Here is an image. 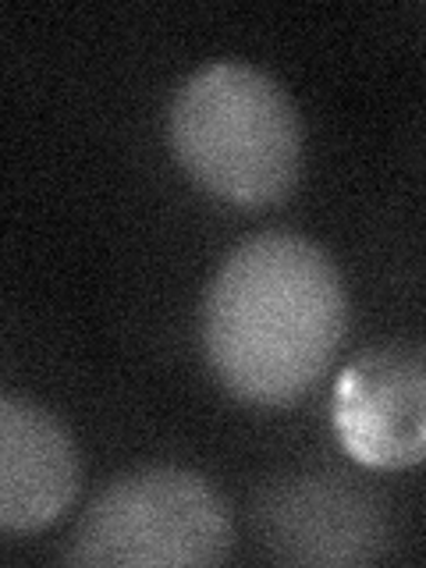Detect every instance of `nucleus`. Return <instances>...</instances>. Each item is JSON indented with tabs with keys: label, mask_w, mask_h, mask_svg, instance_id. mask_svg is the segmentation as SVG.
<instances>
[{
	"label": "nucleus",
	"mask_w": 426,
	"mask_h": 568,
	"mask_svg": "<svg viewBox=\"0 0 426 568\" xmlns=\"http://www.w3.org/2000/svg\"><path fill=\"white\" fill-rule=\"evenodd\" d=\"M235 526L210 479L182 466H142L111 479L71 532L68 565L192 568L221 565Z\"/></svg>",
	"instance_id": "3"
},
{
	"label": "nucleus",
	"mask_w": 426,
	"mask_h": 568,
	"mask_svg": "<svg viewBox=\"0 0 426 568\" xmlns=\"http://www.w3.org/2000/svg\"><path fill=\"white\" fill-rule=\"evenodd\" d=\"M168 139L182 171L239 210L284 203L302 174V121L284 85L245 61H217L178 85Z\"/></svg>",
	"instance_id": "2"
},
{
	"label": "nucleus",
	"mask_w": 426,
	"mask_h": 568,
	"mask_svg": "<svg viewBox=\"0 0 426 568\" xmlns=\"http://www.w3.org/2000/svg\"><path fill=\"white\" fill-rule=\"evenodd\" d=\"M79 448L68 426L26 395L0 398V526L40 532L79 497Z\"/></svg>",
	"instance_id": "5"
},
{
	"label": "nucleus",
	"mask_w": 426,
	"mask_h": 568,
	"mask_svg": "<svg viewBox=\"0 0 426 568\" xmlns=\"http://www.w3.org/2000/svg\"><path fill=\"white\" fill-rule=\"evenodd\" d=\"M263 537L281 561L359 565L381 555L384 519L352 479H288L263 501Z\"/></svg>",
	"instance_id": "6"
},
{
	"label": "nucleus",
	"mask_w": 426,
	"mask_h": 568,
	"mask_svg": "<svg viewBox=\"0 0 426 568\" xmlns=\"http://www.w3.org/2000/svg\"><path fill=\"white\" fill-rule=\"evenodd\" d=\"M348 292L306 235L263 231L224 256L203 295V352L217 384L253 408H288L331 369Z\"/></svg>",
	"instance_id": "1"
},
{
	"label": "nucleus",
	"mask_w": 426,
	"mask_h": 568,
	"mask_svg": "<svg viewBox=\"0 0 426 568\" xmlns=\"http://www.w3.org/2000/svg\"><path fill=\"white\" fill-rule=\"evenodd\" d=\"M334 437L359 466L395 473L426 462V345L381 342L352 355L331 402Z\"/></svg>",
	"instance_id": "4"
}]
</instances>
